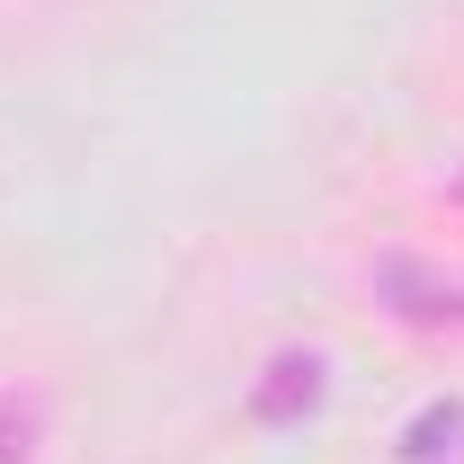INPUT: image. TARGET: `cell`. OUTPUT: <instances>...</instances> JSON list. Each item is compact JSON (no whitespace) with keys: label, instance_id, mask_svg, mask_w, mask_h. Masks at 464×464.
Wrapping results in <instances>:
<instances>
[{"label":"cell","instance_id":"obj_1","mask_svg":"<svg viewBox=\"0 0 464 464\" xmlns=\"http://www.w3.org/2000/svg\"><path fill=\"white\" fill-rule=\"evenodd\" d=\"M313 402H322V357H277L250 411L259 420H295V411H313Z\"/></svg>","mask_w":464,"mask_h":464},{"label":"cell","instance_id":"obj_2","mask_svg":"<svg viewBox=\"0 0 464 464\" xmlns=\"http://www.w3.org/2000/svg\"><path fill=\"white\" fill-rule=\"evenodd\" d=\"M36 447H45V402L0 393V464H36Z\"/></svg>","mask_w":464,"mask_h":464},{"label":"cell","instance_id":"obj_3","mask_svg":"<svg viewBox=\"0 0 464 464\" xmlns=\"http://www.w3.org/2000/svg\"><path fill=\"white\" fill-rule=\"evenodd\" d=\"M438 438H464V411H456V402H447V411H429V420H420V429H411V447H402V456H411V464H429V456H447V447H438Z\"/></svg>","mask_w":464,"mask_h":464}]
</instances>
